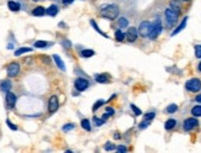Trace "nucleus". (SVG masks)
Segmentation results:
<instances>
[{
  "label": "nucleus",
  "instance_id": "1",
  "mask_svg": "<svg viewBox=\"0 0 201 153\" xmlns=\"http://www.w3.org/2000/svg\"><path fill=\"white\" fill-rule=\"evenodd\" d=\"M119 12H120V9L115 4L104 5L100 10V15L105 19H109V20H115V19L119 16Z\"/></svg>",
  "mask_w": 201,
  "mask_h": 153
},
{
  "label": "nucleus",
  "instance_id": "2",
  "mask_svg": "<svg viewBox=\"0 0 201 153\" xmlns=\"http://www.w3.org/2000/svg\"><path fill=\"white\" fill-rule=\"evenodd\" d=\"M164 15H166V21H167V24H168V26H169V27L174 26V25H175V22L178 21V15H179V14H178V12H175L174 10H172L170 8L166 10Z\"/></svg>",
  "mask_w": 201,
  "mask_h": 153
},
{
  "label": "nucleus",
  "instance_id": "3",
  "mask_svg": "<svg viewBox=\"0 0 201 153\" xmlns=\"http://www.w3.org/2000/svg\"><path fill=\"white\" fill-rule=\"evenodd\" d=\"M152 31V22L149 21H142L138 27V33L142 37H149V33Z\"/></svg>",
  "mask_w": 201,
  "mask_h": 153
},
{
  "label": "nucleus",
  "instance_id": "4",
  "mask_svg": "<svg viewBox=\"0 0 201 153\" xmlns=\"http://www.w3.org/2000/svg\"><path fill=\"white\" fill-rule=\"evenodd\" d=\"M185 88L189 90V91H193V93H197L201 90V80L197 79V78H193L190 80L186 82L185 84Z\"/></svg>",
  "mask_w": 201,
  "mask_h": 153
},
{
  "label": "nucleus",
  "instance_id": "5",
  "mask_svg": "<svg viewBox=\"0 0 201 153\" xmlns=\"http://www.w3.org/2000/svg\"><path fill=\"white\" fill-rule=\"evenodd\" d=\"M162 32V22H160V19L157 17L156 21L152 24V31L149 33V38H152V40H156V38L160 35Z\"/></svg>",
  "mask_w": 201,
  "mask_h": 153
},
{
  "label": "nucleus",
  "instance_id": "6",
  "mask_svg": "<svg viewBox=\"0 0 201 153\" xmlns=\"http://www.w3.org/2000/svg\"><path fill=\"white\" fill-rule=\"evenodd\" d=\"M8 75L10 76V78H14V76H16L17 74L20 73V64L19 63H10L8 66Z\"/></svg>",
  "mask_w": 201,
  "mask_h": 153
},
{
  "label": "nucleus",
  "instance_id": "7",
  "mask_svg": "<svg viewBox=\"0 0 201 153\" xmlns=\"http://www.w3.org/2000/svg\"><path fill=\"white\" fill-rule=\"evenodd\" d=\"M58 106H59V103H58V98L56 97V95H52V97L49 98V101H48V111L51 114L56 112L58 110Z\"/></svg>",
  "mask_w": 201,
  "mask_h": 153
},
{
  "label": "nucleus",
  "instance_id": "8",
  "mask_svg": "<svg viewBox=\"0 0 201 153\" xmlns=\"http://www.w3.org/2000/svg\"><path fill=\"white\" fill-rule=\"evenodd\" d=\"M74 85H75V89H77L78 91H84V90H86L88 87H89V80H86V79H84V78H78V79L75 80Z\"/></svg>",
  "mask_w": 201,
  "mask_h": 153
},
{
  "label": "nucleus",
  "instance_id": "9",
  "mask_svg": "<svg viewBox=\"0 0 201 153\" xmlns=\"http://www.w3.org/2000/svg\"><path fill=\"white\" fill-rule=\"evenodd\" d=\"M5 103H6V106L9 109H12L16 104V95L11 91H8L6 95H5Z\"/></svg>",
  "mask_w": 201,
  "mask_h": 153
},
{
  "label": "nucleus",
  "instance_id": "10",
  "mask_svg": "<svg viewBox=\"0 0 201 153\" xmlns=\"http://www.w3.org/2000/svg\"><path fill=\"white\" fill-rule=\"evenodd\" d=\"M197 125H199L197 120H196L195 117H190V119H186V120L184 121V125H183V127H184L185 131H191V130L195 128Z\"/></svg>",
  "mask_w": 201,
  "mask_h": 153
},
{
  "label": "nucleus",
  "instance_id": "11",
  "mask_svg": "<svg viewBox=\"0 0 201 153\" xmlns=\"http://www.w3.org/2000/svg\"><path fill=\"white\" fill-rule=\"evenodd\" d=\"M126 37H127V41L129 42H135L137 40L138 37V31L137 29L135 27H129V30H127V33H126Z\"/></svg>",
  "mask_w": 201,
  "mask_h": 153
},
{
  "label": "nucleus",
  "instance_id": "12",
  "mask_svg": "<svg viewBox=\"0 0 201 153\" xmlns=\"http://www.w3.org/2000/svg\"><path fill=\"white\" fill-rule=\"evenodd\" d=\"M53 61L56 62V66L61 69V70H65V66H64V62L61 59V57L58 54H53Z\"/></svg>",
  "mask_w": 201,
  "mask_h": 153
},
{
  "label": "nucleus",
  "instance_id": "13",
  "mask_svg": "<svg viewBox=\"0 0 201 153\" xmlns=\"http://www.w3.org/2000/svg\"><path fill=\"white\" fill-rule=\"evenodd\" d=\"M186 22H188V17H184V20L181 21V24H180V25H179V26H178V27H176V29L172 32V36H175V35H178L180 31L184 30V29H185V26H186Z\"/></svg>",
  "mask_w": 201,
  "mask_h": 153
},
{
  "label": "nucleus",
  "instance_id": "14",
  "mask_svg": "<svg viewBox=\"0 0 201 153\" xmlns=\"http://www.w3.org/2000/svg\"><path fill=\"white\" fill-rule=\"evenodd\" d=\"M46 14V10L43 6H36L33 10H32V15L36 16V17H40V16H43Z\"/></svg>",
  "mask_w": 201,
  "mask_h": 153
},
{
  "label": "nucleus",
  "instance_id": "15",
  "mask_svg": "<svg viewBox=\"0 0 201 153\" xmlns=\"http://www.w3.org/2000/svg\"><path fill=\"white\" fill-rule=\"evenodd\" d=\"M95 80L98 83H107L109 80H110V76H109L107 74H98L95 76Z\"/></svg>",
  "mask_w": 201,
  "mask_h": 153
},
{
  "label": "nucleus",
  "instance_id": "16",
  "mask_svg": "<svg viewBox=\"0 0 201 153\" xmlns=\"http://www.w3.org/2000/svg\"><path fill=\"white\" fill-rule=\"evenodd\" d=\"M10 89H11V83H10V80H4L2 84H0V90L4 91V93L10 91Z\"/></svg>",
  "mask_w": 201,
  "mask_h": 153
},
{
  "label": "nucleus",
  "instance_id": "17",
  "mask_svg": "<svg viewBox=\"0 0 201 153\" xmlns=\"http://www.w3.org/2000/svg\"><path fill=\"white\" fill-rule=\"evenodd\" d=\"M170 9L174 10L175 12L180 14V11H181V5H180V3L176 2V0H172V2H170Z\"/></svg>",
  "mask_w": 201,
  "mask_h": 153
},
{
  "label": "nucleus",
  "instance_id": "18",
  "mask_svg": "<svg viewBox=\"0 0 201 153\" xmlns=\"http://www.w3.org/2000/svg\"><path fill=\"white\" fill-rule=\"evenodd\" d=\"M46 14H47L48 16H56V15L58 14V8H57L56 5H51V6L46 10Z\"/></svg>",
  "mask_w": 201,
  "mask_h": 153
},
{
  "label": "nucleus",
  "instance_id": "19",
  "mask_svg": "<svg viewBox=\"0 0 201 153\" xmlns=\"http://www.w3.org/2000/svg\"><path fill=\"white\" fill-rule=\"evenodd\" d=\"M33 46H35L36 48H46V47L52 46V43H51V42H47V41H36Z\"/></svg>",
  "mask_w": 201,
  "mask_h": 153
},
{
  "label": "nucleus",
  "instance_id": "20",
  "mask_svg": "<svg viewBox=\"0 0 201 153\" xmlns=\"http://www.w3.org/2000/svg\"><path fill=\"white\" fill-rule=\"evenodd\" d=\"M8 6L11 11H19L20 10V4L16 3V2H12V0H10V2L8 3Z\"/></svg>",
  "mask_w": 201,
  "mask_h": 153
},
{
  "label": "nucleus",
  "instance_id": "21",
  "mask_svg": "<svg viewBox=\"0 0 201 153\" xmlns=\"http://www.w3.org/2000/svg\"><path fill=\"white\" fill-rule=\"evenodd\" d=\"M32 51V48H28V47H21V48H19L17 51H15V56L16 57H19V56H21V54H24V53H27V52H31Z\"/></svg>",
  "mask_w": 201,
  "mask_h": 153
},
{
  "label": "nucleus",
  "instance_id": "22",
  "mask_svg": "<svg viewBox=\"0 0 201 153\" xmlns=\"http://www.w3.org/2000/svg\"><path fill=\"white\" fill-rule=\"evenodd\" d=\"M191 114L195 117H200L201 116V105H196L191 109Z\"/></svg>",
  "mask_w": 201,
  "mask_h": 153
},
{
  "label": "nucleus",
  "instance_id": "23",
  "mask_svg": "<svg viewBox=\"0 0 201 153\" xmlns=\"http://www.w3.org/2000/svg\"><path fill=\"white\" fill-rule=\"evenodd\" d=\"M90 24H91V26H93V29H94V30H96V31H98V32H99V33H100V35H101V36H104V37H106V38H109V36H107V35H106V33H104V32H102V31H101V30H100V29H99V26H98V24H96V22H95V21H94V20H90Z\"/></svg>",
  "mask_w": 201,
  "mask_h": 153
},
{
  "label": "nucleus",
  "instance_id": "24",
  "mask_svg": "<svg viewBox=\"0 0 201 153\" xmlns=\"http://www.w3.org/2000/svg\"><path fill=\"white\" fill-rule=\"evenodd\" d=\"M125 33L121 31V30H117V31H115V38L119 41V42H122L123 40H125Z\"/></svg>",
  "mask_w": 201,
  "mask_h": 153
},
{
  "label": "nucleus",
  "instance_id": "25",
  "mask_svg": "<svg viewBox=\"0 0 201 153\" xmlns=\"http://www.w3.org/2000/svg\"><path fill=\"white\" fill-rule=\"evenodd\" d=\"M175 125H176V121H175L174 119H170V120H168V121L166 122L164 127H166V130H172V128L175 127Z\"/></svg>",
  "mask_w": 201,
  "mask_h": 153
},
{
  "label": "nucleus",
  "instance_id": "26",
  "mask_svg": "<svg viewBox=\"0 0 201 153\" xmlns=\"http://www.w3.org/2000/svg\"><path fill=\"white\" fill-rule=\"evenodd\" d=\"M82 57H84V58H90V57L94 56V51L93 49H84L82 51Z\"/></svg>",
  "mask_w": 201,
  "mask_h": 153
},
{
  "label": "nucleus",
  "instance_id": "27",
  "mask_svg": "<svg viewBox=\"0 0 201 153\" xmlns=\"http://www.w3.org/2000/svg\"><path fill=\"white\" fill-rule=\"evenodd\" d=\"M119 26H120L121 29L127 27V26H129V20H127L126 17H121V19H119Z\"/></svg>",
  "mask_w": 201,
  "mask_h": 153
},
{
  "label": "nucleus",
  "instance_id": "28",
  "mask_svg": "<svg viewBox=\"0 0 201 153\" xmlns=\"http://www.w3.org/2000/svg\"><path fill=\"white\" fill-rule=\"evenodd\" d=\"M82 127L84 128V130H86V131H90L91 130V127H90V122H89V120H82Z\"/></svg>",
  "mask_w": 201,
  "mask_h": 153
},
{
  "label": "nucleus",
  "instance_id": "29",
  "mask_svg": "<svg viewBox=\"0 0 201 153\" xmlns=\"http://www.w3.org/2000/svg\"><path fill=\"white\" fill-rule=\"evenodd\" d=\"M176 110H178V105H175V104H172L167 107V112H169V114H174Z\"/></svg>",
  "mask_w": 201,
  "mask_h": 153
},
{
  "label": "nucleus",
  "instance_id": "30",
  "mask_svg": "<svg viewBox=\"0 0 201 153\" xmlns=\"http://www.w3.org/2000/svg\"><path fill=\"white\" fill-rule=\"evenodd\" d=\"M195 56H196V58H201V45L195 46Z\"/></svg>",
  "mask_w": 201,
  "mask_h": 153
},
{
  "label": "nucleus",
  "instance_id": "31",
  "mask_svg": "<svg viewBox=\"0 0 201 153\" xmlns=\"http://www.w3.org/2000/svg\"><path fill=\"white\" fill-rule=\"evenodd\" d=\"M149 124H151V121H149V120H143V121L139 124V128H141V130H143V128H147V127L149 126Z\"/></svg>",
  "mask_w": 201,
  "mask_h": 153
},
{
  "label": "nucleus",
  "instance_id": "32",
  "mask_svg": "<svg viewBox=\"0 0 201 153\" xmlns=\"http://www.w3.org/2000/svg\"><path fill=\"white\" fill-rule=\"evenodd\" d=\"M74 127H75V125H74V124H67L65 126H63V128H62V130H63L64 132H68V131L73 130Z\"/></svg>",
  "mask_w": 201,
  "mask_h": 153
},
{
  "label": "nucleus",
  "instance_id": "33",
  "mask_svg": "<svg viewBox=\"0 0 201 153\" xmlns=\"http://www.w3.org/2000/svg\"><path fill=\"white\" fill-rule=\"evenodd\" d=\"M104 104H105L104 100H99V101H96V103L94 104V106H93V111H96V110H98L99 107H101Z\"/></svg>",
  "mask_w": 201,
  "mask_h": 153
},
{
  "label": "nucleus",
  "instance_id": "34",
  "mask_svg": "<svg viewBox=\"0 0 201 153\" xmlns=\"http://www.w3.org/2000/svg\"><path fill=\"white\" fill-rule=\"evenodd\" d=\"M104 148H105V151H112V149H115V144H112L111 142H106Z\"/></svg>",
  "mask_w": 201,
  "mask_h": 153
},
{
  "label": "nucleus",
  "instance_id": "35",
  "mask_svg": "<svg viewBox=\"0 0 201 153\" xmlns=\"http://www.w3.org/2000/svg\"><path fill=\"white\" fill-rule=\"evenodd\" d=\"M131 109H132V111L136 114V116H139V115H142V111L136 106V105H133V104H131Z\"/></svg>",
  "mask_w": 201,
  "mask_h": 153
},
{
  "label": "nucleus",
  "instance_id": "36",
  "mask_svg": "<svg viewBox=\"0 0 201 153\" xmlns=\"http://www.w3.org/2000/svg\"><path fill=\"white\" fill-rule=\"evenodd\" d=\"M154 117H156V114H154V112H148V114H146V115H144V120H149V121H152Z\"/></svg>",
  "mask_w": 201,
  "mask_h": 153
},
{
  "label": "nucleus",
  "instance_id": "37",
  "mask_svg": "<svg viewBox=\"0 0 201 153\" xmlns=\"http://www.w3.org/2000/svg\"><path fill=\"white\" fill-rule=\"evenodd\" d=\"M93 121H94V124H95L96 126H101V125H104V122H105L102 119L100 120V119H98V117H95V116L93 117Z\"/></svg>",
  "mask_w": 201,
  "mask_h": 153
},
{
  "label": "nucleus",
  "instance_id": "38",
  "mask_svg": "<svg viewBox=\"0 0 201 153\" xmlns=\"http://www.w3.org/2000/svg\"><path fill=\"white\" fill-rule=\"evenodd\" d=\"M6 125H8V126H9V128H10V130H12V131H16V130H17V126H16V125H14V124H12L9 119L6 120Z\"/></svg>",
  "mask_w": 201,
  "mask_h": 153
},
{
  "label": "nucleus",
  "instance_id": "39",
  "mask_svg": "<svg viewBox=\"0 0 201 153\" xmlns=\"http://www.w3.org/2000/svg\"><path fill=\"white\" fill-rule=\"evenodd\" d=\"M106 114L109 115V116H111V115L115 114V110H114L112 107H106Z\"/></svg>",
  "mask_w": 201,
  "mask_h": 153
},
{
  "label": "nucleus",
  "instance_id": "40",
  "mask_svg": "<svg viewBox=\"0 0 201 153\" xmlns=\"http://www.w3.org/2000/svg\"><path fill=\"white\" fill-rule=\"evenodd\" d=\"M62 45L64 48H70V42L69 41H62Z\"/></svg>",
  "mask_w": 201,
  "mask_h": 153
},
{
  "label": "nucleus",
  "instance_id": "41",
  "mask_svg": "<svg viewBox=\"0 0 201 153\" xmlns=\"http://www.w3.org/2000/svg\"><path fill=\"white\" fill-rule=\"evenodd\" d=\"M127 151V148L125 147V146H120V147H117V152H126Z\"/></svg>",
  "mask_w": 201,
  "mask_h": 153
},
{
  "label": "nucleus",
  "instance_id": "42",
  "mask_svg": "<svg viewBox=\"0 0 201 153\" xmlns=\"http://www.w3.org/2000/svg\"><path fill=\"white\" fill-rule=\"evenodd\" d=\"M74 0H63V4L64 5H69V4H72Z\"/></svg>",
  "mask_w": 201,
  "mask_h": 153
},
{
  "label": "nucleus",
  "instance_id": "43",
  "mask_svg": "<svg viewBox=\"0 0 201 153\" xmlns=\"http://www.w3.org/2000/svg\"><path fill=\"white\" fill-rule=\"evenodd\" d=\"M107 117H109V115L105 112V114L102 115V120H104V121H106V120H107Z\"/></svg>",
  "mask_w": 201,
  "mask_h": 153
},
{
  "label": "nucleus",
  "instance_id": "44",
  "mask_svg": "<svg viewBox=\"0 0 201 153\" xmlns=\"http://www.w3.org/2000/svg\"><path fill=\"white\" fill-rule=\"evenodd\" d=\"M195 100H196L197 103H201V94L199 95V97H196V99H195Z\"/></svg>",
  "mask_w": 201,
  "mask_h": 153
},
{
  "label": "nucleus",
  "instance_id": "45",
  "mask_svg": "<svg viewBox=\"0 0 201 153\" xmlns=\"http://www.w3.org/2000/svg\"><path fill=\"white\" fill-rule=\"evenodd\" d=\"M114 137L116 138V140H119V138H121V136H120V133H115L114 135Z\"/></svg>",
  "mask_w": 201,
  "mask_h": 153
},
{
  "label": "nucleus",
  "instance_id": "46",
  "mask_svg": "<svg viewBox=\"0 0 201 153\" xmlns=\"http://www.w3.org/2000/svg\"><path fill=\"white\" fill-rule=\"evenodd\" d=\"M197 69H199V70H200V72H201V62H200V63H199V66H197Z\"/></svg>",
  "mask_w": 201,
  "mask_h": 153
},
{
  "label": "nucleus",
  "instance_id": "47",
  "mask_svg": "<svg viewBox=\"0 0 201 153\" xmlns=\"http://www.w3.org/2000/svg\"><path fill=\"white\" fill-rule=\"evenodd\" d=\"M32 2H37V0H32Z\"/></svg>",
  "mask_w": 201,
  "mask_h": 153
},
{
  "label": "nucleus",
  "instance_id": "48",
  "mask_svg": "<svg viewBox=\"0 0 201 153\" xmlns=\"http://www.w3.org/2000/svg\"><path fill=\"white\" fill-rule=\"evenodd\" d=\"M184 2H186V0H184Z\"/></svg>",
  "mask_w": 201,
  "mask_h": 153
}]
</instances>
